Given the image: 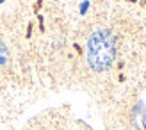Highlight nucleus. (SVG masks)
I'll return each instance as SVG.
<instances>
[{
	"instance_id": "obj_1",
	"label": "nucleus",
	"mask_w": 146,
	"mask_h": 130,
	"mask_svg": "<svg viewBox=\"0 0 146 130\" xmlns=\"http://www.w3.org/2000/svg\"><path fill=\"white\" fill-rule=\"evenodd\" d=\"M87 62L94 71H105L116 57V41L109 31H94L87 39Z\"/></svg>"
},
{
	"instance_id": "obj_2",
	"label": "nucleus",
	"mask_w": 146,
	"mask_h": 130,
	"mask_svg": "<svg viewBox=\"0 0 146 130\" xmlns=\"http://www.w3.org/2000/svg\"><path fill=\"white\" fill-rule=\"evenodd\" d=\"M7 59H9V52H7L5 45L0 43V68H4L5 64H7Z\"/></svg>"
}]
</instances>
